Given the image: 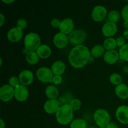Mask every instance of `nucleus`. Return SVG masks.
<instances>
[{
	"label": "nucleus",
	"mask_w": 128,
	"mask_h": 128,
	"mask_svg": "<svg viewBox=\"0 0 128 128\" xmlns=\"http://www.w3.org/2000/svg\"><path fill=\"white\" fill-rule=\"evenodd\" d=\"M91 56V52L88 47L82 44L75 46L69 54V62L74 68H81L87 64Z\"/></svg>",
	"instance_id": "obj_1"
},
{
	"label": "nucleus",
	"mask_w": 128,
	"mask_h": 128,
	"mask_svg": "<svg viewBox=\"0 0 128 128\" xmlns=\"http://www.w3.org/2000/svg\"><path fill=\"white\" fill-rule=\"evenodd\" d=\"M73 110L70 104H65L60 107L56 113V119L61 125L71 124L73 120Z\"/></svg>",
	"instance_id": "obj_2"
},
{
	"label": "nucleus",
	"mask_w": 128,
	"mask_h": 128,
	"mask_svg": "<svg viewBox=\"0 0 128 128\" xmlns=\"http://www.w3.org/2000/svg\"><path fill=\"white\" fill-rule=\"evenodd\" d=\"M24 45L25 48L30 51H36L41 45L40 36L35 32L27 34L24 39Z\"/></svg>",
	"instance_id": "obj_3"
},
{
	"label": "nucleus",
	"mask_w": 128,
	"mask_h": 128,
	"mask_svg": "<svg viewBox=\"0 0 128 128\" xmlns=\"http://www.w3.org/2000/svg\"><path fill=\"white\" fill-rule=\"evenodd\" d=\"M94 121L100 128H105L110 122L111 116L109 112L104 109H98L93 115Z\"/></svg>",
	"instance_id": "obj_4"
},
{
	"label": "nucleus",
	"mask_w": 128,
	"mask_h": 128,
	"mask_svg": "<svg viewBox=\"0 0 128 128\" xmlns=\"http://www.w3.org/2000/svg\"><path fill=\"white\" fill-rule=\"evenodd\" d=\"M68 36L69 42L76 46L81 45L87 38V33L84 30L81 29L74 30Z\"/></svg>",
	"instance_id": "obj_5"
},
{
	"label": "nucleus",
	"mask_w": 128,
	"mask_h": 128,
	"mask_svg": "<svg viewBox=\"0 0 128 128\" xmlns=\"http://www.w3.org/2000/svg\"><path fill=\"white\" fill-rule=\"evenodd\" d=\"M54 76L51 69L48 67H41L36 71V76L39 81L45 83L52 82Z\"/></svg>",
	"instance_id": "obj_6"
},
{
	"label": "nucleus",
	"mask_w": 128,
	"mask_h": 128,
	"mask_svg": "<svg viewBox=\"0 0 128 128\" xmlns=\"http://www.w3.org/2000/svg\"><path fill=\"white\" fill-rule=\"evenodd\" d=\"M14 97V89L9 84L3 85L0 88V100L2 102H8Z\"/></svg>",
	"instance_id": "obj_7"
},
{
	"label": "nucleus",
	"mask_w": 128,
	"mask_h": 128,
	"mask_svg": "<svg viewBox=\"0 0 128 128\" xmlns=\"http://www.w3.org/2000/svg\"><path fill=\"white\" fill-rule=\"evenodd\" d=\"M107 15V10L106 8L101 5L95 6L91 12V17L96 22L102 21Z\"/></svg>",
	"instance_id": "obj_8"
},
{
	"label": "nucleus",
	"mask_w": 128,
	"mask_h": 128,
	"mask_svg": "<svg viewBox=\"0 0 128 128\" xmlns=\"http://www.w3.org/2000/svg\"><path fill=\"white\" fill-rule=\"evenodd\" d=\"M115 115L119 122L123 124H128V106H119L116 110Z\"/></svg>",
	"instance_id": "obj_9"
},
{
	"label": "nucleus",
	"mask_w": 128,
	"mask_h": 128,
	"mask_svg": "<svg viewBox=\"0 0 128 128\" xmlns=\"http://www.w3.org/2000/svg\"><path fill=\"white\" fill-rule=\"evenodd\" d=\"M74 23L73 20L69 18H66L61 20L59 30L60 32L67 35L70 34L74 30Z\"/></svg>",
	"instance_id": "obj_10"
},
{
	"label": "nucleus",
	"mask_w": 128,
	"mask_h": 128,
	"mask_svg": "<svg viewBox=\"0 0 128 128\" xmlns=\"http://www.w3.org/2000/svg\"><path fill=\"white\" fill-rule=\"evenodd\" d=\"M69 42L68 36L60 32L53 37V43L59 49H63L68 45Z\"/></svg>",
	"instance_id": "obj_11"
},
{
	"label": "nucleus",
	"mask_w": 128,
	"mask_h": 128,
	"mask_svg": "<svg viewBox=\"0 0 128 128\" xmlns=\"http://www.w3.org/2000/svg\"><path fill=\"white\" fill-rule=\"evenodd\" d=\"M29 91L27 87L24 85L20 84L14 88V98L20 102L25 101L28 98Z\"/></svg>",
	"instance_id": "obj_12"
},
{
	"label": "nucleus",
	"mask_w": 128,
	"mask_h": 128,
	"mask_svg": "<svg viewBox=\"0 0 128 128\" xmlns=\"http://www.w3.org/2000/svg\"><path fill=\"white\" fill-rule=\"evenodd\" d=\"M19 80L21 84L25 86L31 84L34 80V74L30 70H25L21 71L19 75Z\"/></svg>",
	"instance_id": "obj_13"
},
{
	"label": "nucleus",
	"mask_w": 128,
	"mask_h": 128,
	"mask_svg": "<svg viewBox=\"0 0 128 128\" xmlns=\"http://www.w3.org/2000/svg\"><path fill=\"white\" fill-rule=\"evenodd\" d=\"M118 31V26L116 23L108 21L102 28V32L104 36L108 38H112Z\"/></svg>",
	"instance_id": "obj_14"
},
{
	"label": "nucleus",
	"mask_w": 128,
	"mask_h": 128,
	"mask_svg": "<svg viewBox=\"0 0 128 128\" xmlns=\"http://www.w3.org/2000/svg\"><path fill=\"white\" fill-rule=\"evenodd\" d=\"M60 106L61 105L57 99L56 100H49L44 104V110L48 114H52L57 112Z\"/></svg>",
	"instance_id": "obj_15"
},
{
	"label": "nucleus",
	"mask_w": 128,
	"mask_h": 128,
	"mask_svg": "<svg viewBox=\"0 0 128 128\" xmlns=\"http://www.w3.org/2000/svg\"><path fill=\"white\" fill-rule=\"evenodd\" d=\"M23 35L22 30L17 27L10 29L7 33L8 40L12 42H16L21 40Z\"/></svg>",
	"instance_id": "obj_16"
},
{
	"label": "nucleus",
	"mask_w": 128,
	"mask_h": 128,
	"mask_svg": "<svg viewBox=\"0 0 128 128\" xmlns=\"http://www.w3.org/2000/svg\"><path fill=\"white\" fill-rule=\"evenodd\" d=\"M120 59V54L116 50H111L105 52L104 54V61L108 64L116 63Z\"/></svg>",
	"instance_id": "obj_17"
},
{
	"label": "nucleus",
	"mask_w": 128,
	"mask_h": 128,
	"mask_svg": "<svg viewBox=\"0 0 128 128\" xmlns=\"http://www.w3.org/2000/svg\"><path fill=\"white\" fill-rule=\"evenodd\" d=\"M115 93L121 100L128 98V86L126 84L121 83L115 88Z\"/></svg>",
	"instance_id": "obj_18"
},
{
	"label": "nucleus",
	"mask_w": 128,
	"mask_h": 128,
	"mask_svg": "<svg viewBox=\"0 0 128 128\" xmlns=\"http://www.w3.org/2000/svg\"><path fill=\"white\" fill-rule=\"evenodd\" d=\"M51 70L54 75H61L66 70V65L61 61H56L51 66Z\"/></svg>",
	"instance_id": "obj_19"
},
{
	"label": "nucleus",
	"mask_w": 128,
	"mask_h": 128,
	"mask_svg": "<svg viewBox=\"0 0 128 128\" xmlns=\"http://www.w3.org/2000/svg\"><path fill=\"white\" fill-rule=\"evenodd\" d=\"M36 52L40 58L46 59L51 56V49L48 45L41 44L36 50Z\"/></svg>",
	"instance_id": "obj_20"
},
{
	"label": "nucleus",
	"mask_w": 128,
	"mask_h": 128,
	"mask_svg": "<svg viewBox=\"0 0 128 128\" xmlns=\"http://www.w3.org/2000/svg\"><path fill=\"white\" fill-rule=\"evenodd\" d=\"M45 94L49 100H56L59 96V91L53 85H50L45 90Z\"/></svg>",
	"instance_id": "obj_21"
},
{
	"label": "nucleus",
	"mask_w": 128,
	"mask_h": 128,
	"mask_svg": "<svg viewBox=\"0 0 128 128\" xmlns=\"http://www.w3.org/2000/svg\"><path fill=\"white\" fill-rule=\"evenodd\" d=\"M102 46L107 51L114 50L115 48L117 47L116 40L113 38H108L104 40Z\"/></svg>",
	"instance_id": "obj_22"
},
{
	"label": "nucleus",
	"mask_w": 128,
	"mask_h": 128,
	"mask_svg": "<svg viewBox=\"0 0 128 128\" xmlns=\"http://www.w3.org/2000/svg\"><path fill=\"white\" fill-rule=\"evenodd\" d=\"M104 48L102 45L98 44L94 46L91 50V56L94 58H100L104 54Z\"/></svg>",
	"instance_id": "obj_23"
},
{
	"label": "nucleus",
	"mask_w": 128,
	"mask_h": 128,
	"mask_svg": "<svg viewBox=\"0 0 128 128\" xmlns=\"http://www.w3.org/2000/svg\"><path fill=\"white\" fill-rule=\"evenodd\" d=\"M40 57L36 51H30L26 55V60L29 64L31 65L36 64L39 61Z\"/></svg>",
	"instance_id": "obj_24"
},
{
	"label": "nucleus",
	"mask_w": 128,
	"mask_h": 128,
	"mask_svg": "<svg viewBox=\"0 0 128 128\" xmlns=\"http://www.w3.org/2000/svg\"><path fill=\"white\" fill-rule=\"evenodd\" d=\"M70 128H87V123L83 119H76L71 122Z\"/></svg>",
	"instance_id": "obj_25"
},
{
	"label": "nucleus",
	"mask_w": 128,
	"mask_h": 128,
	"mask_svg": "<svg viewBox=\"0 0 128 128\" xmlns=\"http://www.w3.org/2000/svg\"><path fill=\"white\" fill-rule=\"evenodd\" d=\"M120 18V13L117 10H112L108 14V20L110 22L116 23Z\"/></svg>",
	"instance_id": "obj_26"
},
{
	"label": "nucleus",
	"mask_w": 128,
	"mask_h": 128,
	"mask_svg": "<svg viewBox=\"0 0 128 128\" xmlns=\"http://www.w3.org/2000/svg\"><path fill=\"white\" fill-rule=\"evenodd\" d=\"M119 54H120V58L121 60L128 62V43L124 45L120 49Z\"/></svg>",
	"instance_id": "obj_27"
},
{
	"label": "nucleus",
	"mask_w": 128,
	"mask_h": 128,
	"mask_svg": "<svg viewBox=\"0 0 128 128\" xmlns=\"http://www.w3.org/2000/svg\"><path fill=\"white\" fill-rule=\"evenodd\" d=\"M110 81L112 84L118 85L122 83V79L121 75L118 73H112L110 77Z\"/></svg>",
	"instance_id": "obj_28"
},
{
	"label": "nucleus",
	"mask_w": 128,
	"mask_h": 128,
	"mask_svg": "<svg viewBox=\"0 0 128 128\" xmlns=\"http://www.w3.org/2000/svg\"><path fill=\"white\" fill-rule=\"evenodd\" d=\"M70 105L73 111H78L81 108V100L78 98L72 99L70 102Z\"/></svg>",
	"instance_id": "obj_29"
},
{
	"label": "nucleus",
	"mask_w": 128,
	"mask_h": 128,
	"mask_svg": "<svg viewBox=\"0 0 128 128\" xmlns=\"http://www.w3.org/2000/svg\"><path fill=\"white\" fill-rule=\"evenodd\" d=\"M8 84L13 88L14 89L16 88L17 86L20 84V81L19 80V78L16 77V76H12L11 78H10L9 79Z\"/></svg>",
	"instance_id": "obj_30"
},
{
	"label": "nucleus",
	"mask_w": 128,
	"mask_h": 128,
	"mask_svg": "<svg viewBox=\"0 0 128 128\" xmlns=\"http://www.w3.org/2000/svg\"><path fill=\"white\" fill-rule=\"evenodd\" d=\"M16 27L21 30H24L28 26V22L25 19L20 18L18 20L17 23H16Z\"/></svg>",
	"instance_id": "obj_31"
},
{
	"label": "nucleus",
	"mask_w": 128,
	"mask_h": 128,
	"mask_svg": "<svg viewBox=\"0 0 128 128\" xmlns=\"http://www.w3.org/2000/svg\"><path fill=\"white\" fill-rule=\"evenodd\" d=\"M121 16L124 21L128 22V5L124 6L121 10Z\"/></svg>",
	"instance_id": "obj_32"
},
{
	"label": "nucleus",
	"mask_w": 128,
	"mask_h": 128,
	"mask_svg": "<svg viewBox=\"0 0 128 128\" xmlns=\"http://www.w3.org/2000/svg\"><path fill=\"white\" fill-rule=\"evenodd\" d=\"M116 44H117V46L120 47V48H122L124 45L126 44V43H125V38L122 37V36H120V37L117 38L116 39Z\"/></svg>",
	"instance_id": "obj_33"
},
{
	"label": "nucleus",
	"mask_w": 128,
	"mask_h": 128,
	"mask_svg": "<svg viewBox=\"0 0 128 128\" xmlns=\"http://www.w3.org/2000/svg\"><path fill=\"white\" fill-rule=\"evenodd\" d=\"M62 81V78L61 75H54L52 79V82L54 84L58 85L61 84Z\"/></svg>",
	"instance_id": "obj_34"
},
{
	"label": "nucleus",
	"mask_w": 128,
	"mask_h": 128,
	"mask_svg": "<svg viewBox=\"0 0 128 128\" xmlns=\"http://www.w3.org/2000/svg\"><path fill=\"white\" fill-rule=\"evenodd\" d=\"M61 21L58 18H53L51 21V25L52 27L55 28H60V24H61Z\"/></svg>",
	"instance_id": "obj_35"
},
{
	"label": "nucleus",
	"mask_w": 128,
	"mask_h": 128,
	"mask_svg": "<svg viewBox=\"0 0 128 128\" xmlns=\"http://www.w3.org/2000/svg\"><path fill=\"white\" fill-rule=\"evenodd\" d=\"M105 128H118V126L114 122H110Z\"/></svg>",
	"instance_id": "obj_36"
},
{
	"label": "nucleus",
	"mask_w": 128,
	"mask_h": 128,
	"mask_svg": "<svg viewBox=\"0 0 128 128\" xmlns=\"http://www.w3.org/2000/svg\"><path fill=\"white\" fill-rule=\"evenodd\" d=\"M5 21V18L2 13H0V26L2 27Z\"/></svg>",
	"instance_id": "obj_37"
},
{
	"label": "nucleus",
	"mask_w": 128,
	"mask_h": 128,
	"mask_svg": "<svg viewBox=\"0 0 128 128\" xmlns=\"http://www.w3.org/2000/svg\"><path fill=\"white\" fill-rule=\"evenodd\" d=\"M123 36L125 39L128 40V30H126L123 32Z\"/></svg>",
	"instance_id": "obj_38"
},
{
	"label": "nucleus",
	"mask_w": 128,
	"mask_h": 128,
	"mask_svg": "<svg viewBox=\"0 0 128 128\" xmlns=\"http://www.w3.org/2000/svg\"><path fill=\"white\" fill-rule=\"evenodd\" d=\"M0 128H5V122L2 119L0 120Z\"/></svg>",
	"instance_id": "obj_39"
},
{
	"label": "nucleus",
	"mask_w": 128,
	"mask_h": 128,
	"mask_svg": "<svg viewBox=\"0 0 128 128\" xmlns=\"http://www.w3.org/2000/svg\"><path fill=\"white\" fill-rule=\"evenodd\" d=\"M2 1L3 2H4V3H6V4H11V3H12V2H13L14 1V0H2Z\"/></svg>",
	"instance_id": "obj_40"
},
{
	"label": "nucleus",
	"mask_w": 128,
	"mask_h": 128,
	"mask_svg": "<svg viewBox=\"0 0 128 128\" xmlns=\"http://www.w3.org/2000/svg\"><path fill=\"white\" fill-rule=\"evenodd\" d=\"M123 26H124V28H125L126 29V30H128V22H126V21H124Z\"/></svg>",
	"instance_id": "obj_41"
},
{
	"label": "nucleus",
	"mask_w": 128,
	"mask_h": 128,
	"mask_svg": "<svg viewBox=\"0 0 128 128\" xmlns=\"http://www.w3.org/2000/svg\"><path fill=\"white\" fill-rule=\"evenodd\" d=\"M29 52H30V51H29V50H28L26 48H25L23 49V53L25 55L27 54Z\"/></svg>",
	"instance_id": "obj_42"
},
{
	"label": "nucleus",
	"mask_w": 128,
	"mask_h": 128,
	"mask_svg": "<svg viewBox=\"0 0 128 128\" xmlns=\"http://www.w3.org/2000/svg\"></svg>",
	"instance_id": "obj_43"
},
{
	"label": "nucleus",
	"mask_w": 128,
	"mask_h": 128,
	"mask_svg": "<svg viewBox=\"0 0 128 128\" xmlns=\"http://www.w3.org/2000/svg\"></svg>",
	"instance_id": "obj_44"
}]
</instances>
